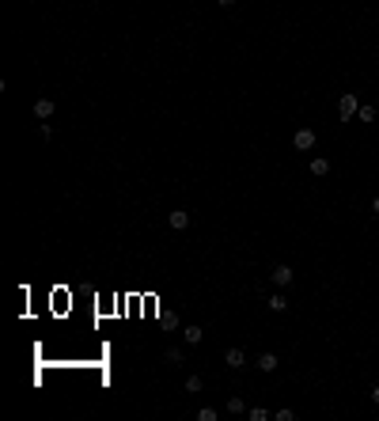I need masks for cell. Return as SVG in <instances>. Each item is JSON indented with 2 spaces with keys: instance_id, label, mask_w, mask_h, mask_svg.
Returning <instances> with one entry per match:
<instances>
[{
  "instance_id": "obj_1",
  "label": "cell",
  "mask_w": 379,
  "mask_h": 421,
  "mask_svg": "<svg viewBox=\"0 0 379 421\" xmlns=\"http://www.w3.org/2000/svg\"><path fill=\"white\" fill-rule=\"evenodd\" d=\"M292 266H285V262H281V266H273V273H269V281H273V285H281V289H288L292 285Z\"/></svg>"
},
{
  "instance_id": "obj_16",
  "label": "cell",
  "mask_w": 379,
  "mask_h": 421,
  "mask_svg": "<svg viewBox=\"0 0 379 421\" xmlns=\"http://www.w3.org/2000/svg\"><path fill=\"white\" fill-rule=\"evenodd\" d=\"M167 360L171 365H182V349H167Z\"/></svg>"
},
{
  "instance_id": "obj_14",
  "label": "cell",
  "mask_w": 379,
  "mask_h": 421,
  "mask_svg": "<svg viewBox=\"0 0 379 421\" xmlns=\"http://www.w3.org/2000/svg\"><path fill=\"white\" fill-rule=\"evenodd\" d=\"M228 410H231V414H243L247 406H243V398H228Z\"/></svg>"
},
{
  "instance_id": "obj_8",
  "label": "cell",
  "mask_w": 379,
  "mask_h": 421,
  "mask_svg": "<svg viewBox=\"0 0 379 421\" xmlns=\"http://www.w3.org/2000/svg\"><path fill=\"white\" fill-rule=\"evenodd\" d=\"M182 338H186L190 346H197V341L205 338V330H201V327H186V330H182Z\"/></svg>"
},
{
  "instance_id": "obj_10",
  "label": "cell",
  "mask_w": 379,
  "mask_h": 421,
  "mask_svg": "<svg viewBox=\"0 0 379 421\" xmlns=\"http://www.w3.org/2000/svg\"><path fill=\"white\" fill-rule=\"evenodd\" d=\"M326 171H330V160L315 156V160H311V175H326Z\"/></svg>"
},
{
  "instance_id": "obj_4",
  "label": "cell",
  "mask_w": 379,
  "mask_h": 421,
  "mask_svg": "<svg viewBox=\"0 0 379 421\" xmlns=\"http://www.w3.org/2000/svg\"><path fill=\"white\" fill-rule=\"evenodd\" d=\"M167 224H171L174 232H182V228H190V213H186V209H174L171 217H167Z\"/></svg>"
},
{
  "instance_id": "obj_19",
  "label": "cell",
  "mask_w": 379,
  "mask_h": 421,
  "mask_svg": "<svg viewBox=\"0 0 379 421\" xmlns=\"http://www.w3.org/2000/svg\"><path fill=\"white\" fill-rule=\"evenodd\" d=\"M372 209H375V213H379V198H375V201H372Z\"/></svg>"
},
{
  "instance_id": "obj_15",
  "label": "cell",
  "mask_w": 379,
  "mask_h": 421,
  "mask_svg": "<svg viewBox=\"0 0 379 421\" xmlns=\"http://www.w3.org/2000/svg\"><path fill=\"white\" fill-rule=\"evenodd\" d=\"M201 387H205V384H201V376H190L186 379V391H201Z\"/></svg>"
},
{
  "instance_id": "obj_6",
  "label": "cell",
  "mask_w": 379,
  "mask_h": 421,
  "mask_svg": "<svg viewBox=\"0 0 379 421\" xmlns=\"http://www.w3.org/2000/svg\"><path fill=\"white\" fill-rule=\"evenodd\" d=\"M34 118H53V99H38L34 103Z\"/></svg>"
},
{
  "instance_id": "obj_5",
  "label": "cell",
  "mask_w": 379,
  "mask_h": 421,
  "mask_svg": "<svg viewBox=\"0 0 379 421\" xmlns=\"http://www.w3.org/2000/svg\"><path fill=\"white\" fill-rule=\"evenodd\" d=\"M243 360H247V357H243L239 346H231L228 353H224V365H228V368H243Z\"/></svg>"
},
{
  "instance_id": "obj_7",
  "label": "cell",
  "mask_w": 379,
  "mask_h": 421,
  "mask_svg": "<svg viewBox=\"0 0 379 421\" xmlns=\"http://www.w3.org/2000/svg\"><path fill=\"white\" fill-rule=\"evenodd\" d=\"M266 303H269V311H288V296H285V292H273Z\"/></svg>"
},
{
  "instance_id": "obj_11",
  "label": "cell",
  "mask_w": 379,
  "mask_h": 421,
  "mask_svg": "<svg viewBox=\"0 0 379 421\" xmlns=\"http://www.w3.org/2000/svg\"><path fill=\"white\" fill-rule=\"evenodd\" d=\"M356 114H361V122H375V106H361Z\"/></svg>"
},
{
  "instance_id": "obj_17",
  "label": "cell",
  "mask_w": 379,
  "mask_h": 421,
  "mask_svg": "<svg viewBox=\"0 0 379 421\" xmlns=\"http://www.w3.org/2000/svg\"><path fill=\"white\" fill-rule=\"evenodd\" d=\"M372 403L379 406V387H372Z\"/></svg>"
},
{
  "instance_id": "obj_3",
  "label": "cell",
  "mask_w": 379,
  "mask_h": 421,
  "mask_svg": "<svg viewBox=\"0 0 379 421\" xmlns=\"http://www.w3.org/2000/svg\"><path fill=\"white\" fill-rule=\"evenodd\" d=\"M292 144H296L300 152H311V148H315V133H311V129H296Z\"/></svg>"
},
{
  "instance_id": "obj_18",
  "label": "cell",
  "mask_w": 379,
  "mask_h": 421,
  "mask_svg": "<svg viewBox=\"0 0 379 421\" xmlns=\"http://www.w3.org/2000/svg\"><path fill=\"white\" fill-rule=\"evenodd\" d=\"M216 4H224V8H228V4H235V0H216Z\"/></svg>"
},
{
  "instance_id": "obj_2",
  "label": "cell",
  "mask_w": 379,
  "mask_h": 421,
  "mask_svg": "<svg viewBox=\"0 0 379 421\" xmlns=\"http://www.w3.org/2000/svg\"><path fill=\"white\" fill-rule=\"evenodd\" d=\"M356 110H361V106H356V95H349V91H345L342 99H337V114H342V122H349Z\"/></svg>"
},
{
  "instance_id": "obj_12",
  "label": "cell",
  "mask_w": 379,
  "mask_h": 421,
  "mask_svg": "<svg viewBox=\"0 0 379 421\" xmlns=\"http://www.w3.org/2000/svg\"><path fill=\"white\" fill-rule=\"evenodd\" d=\"M266 417H269L266 406H254V410H250V421H266Z\"/></svg>"
},
{
  "instance_id": "obj_9",
  "label": "cell",
  "mask_w": 379,
  "mask_h": 421,
  "mask_svg": "<svg viewBox=\"0 0 379 421\" xmlns=\"http://www.w3.org/2000/svg\"><path fill=\"white\" fill-rule=\"evenodd\" d=\"M258 368H262V372H277V357H273V353H262V357H258Z\"/></svg>"
},
{
  "instance_id": "obj_13",
  "label": "cell",
  "mask_w": 379,
  "mask_h": 421,
  "mask_svg": "<svg viewBox=\"0 0 379 421\" xmlns=\"http://www.w3.org/2000/svg\"><path fill=\"white\" fill-rule=\"evenodd\" d=\"M197 421H216V410L205 406V410H197Z\"/></svg>"
}]
</instances>
